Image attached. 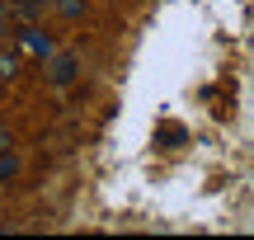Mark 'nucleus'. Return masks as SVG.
<instances>
[{"label": "nucleus", "mask_w": 254, "mask_h": 240, "mask_svg": "<svg viewBox=\"0 0 254 240\" xmlns=\"http://www.w3.org/2000/svg\"><path fill=\"white\" fill-rule=\"evenodd\" d=\"M75 75H80V57L75 52H52L47 57V80H52V90H71Z\"/></svg>", "instance_id": "obj_1"}, {"label": "nucleus", "mask_w": 254, "mask_h": 240, "mask_svg": "<svg viewBox=\"0 0 254 240\" xmlns=\"http://www.w3.org/2000/svg\"><path fill=\"white\" fill-rule=\"evenodd\" d=\"M19 47H24L28 57H43V61L57 52V43H52V38H47L38 24H24V28H19Z\"/></svg>", "instance_id": "obj_2"}, {"label": "nucleus", "mask_w": 254, "mask_h": 240, "mask_svg": "<svg viewBox=\"0 0 254 240\" xmlns=\"http://www.w3.org/2000/svg\"><path fill=\"white\" fill-rule=\"evenodd\" d=\"M43 9H47V0H9V14H14L19 24H33Z\"/></svg>", "instance_id": "obj_3"}, {"label": "nucleus", "mask_w": 254, "mask_h": 240, "mask_svg": "<svg viewBox=\"0 0 254 240\" xmlns=\"http://www.w3.org/2000/svg\"><path fill=\"white\" fill-rule=\"evenodd\" d=\"M9 179H19V156H14V146L0 151V184H9Z\"/></svg>", "instance_id": "obj_4"}, {"label": "nucleus", "mask_w": 254, "mask_h": 240, "mask_svg": "<svg viewBox=\"0 0 254 240\" xmlns=\"http://www.w3.org/2000/svg\"><path fill=\"white\" fill-rule=\"evenodd\" d=\"M9 80H19V57L0 52V85H9Z\"/></svg>", "instance_id": "obj_5"}, {"label": "nucleus", "mask_w": 254, "mask_h": 240, "mask_svg": "<svg viewBox=\"0 0 254 240\" xmlns=\"http://www.w3.org/2000/svg\"><path fill=\"white\" fill-rule=\"evenodd\" d=\"M57 9H62L66 19H80V14H85V0H62V5H57Z\"/></svg>", "instance_id": "obj_6"}, {"label": "nucleus", "mask_w": 254, "mask_h": 240, "mask_svg": "<svg viewBox=\"0 0 254 240\" xmlns=\"http://www.w3.org/2000/svg\"><path fill=\"white\" fill-rule=\"evenodd\" d=\"M160 141H165V146H174V141H184V127H160Z\"/></svg>", "instance_id": "obj_7"}, {"label": "nucleus", "mask_w": 254, "mask_h": 240, "mask_svg": "<svg viewBox=\"0 0 254 240\" xmlns=\"http://www.w3.org/2000/svg\"><path fill=\"white\" fill-rule=\"evenodd\" d=\"M9 24H14V14H9V0H0V33H5Z\"/></svg>", "instance_id": "obj_8"}, {"label": "nucleus", "mask_w": 254, "mask_h": 240, "mask_svg": "<svg viewBox=\"0 0 254 240\" xmlns=\"http://www.w3.org/2000/svg\"><path fill=\"white\" fill-rule=\"evenodd\" d=\"M9 146H14V137H9V132L0 127V151H9Z\"/></svg>", "instance_id": "obj_9"}]
</instances>
